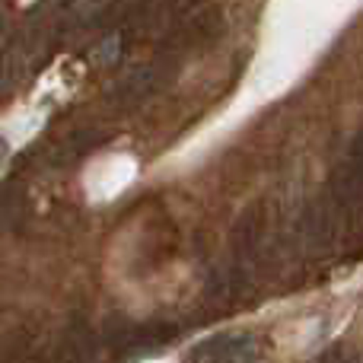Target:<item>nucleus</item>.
<instances>
[{
  "label": "nucleus",
  "mask_w": 363,
  "mask_h": 363,
  "mask_svg": "<svg viewBox=\"0 0 363 363\" xmlns=\"http://www.w3.org/2000/svg\"><path fill=\"white\" fill-rule=\"evenodd\" d=\"M194 357L201 363H255L258 341L252 335H226V338L207 341Z\"/></svg>",
  "instance_id": "nucleus-1"
},
{
  "label": "nucleus",
  "mask_w": 363,
  "mask_h": 363,
  "mask_svg": "<svg viewBox=\"0 0 363 363\" xmlns=\"http://www.w3.org/2000/svg\"><path fill=\"white\" fill-rule=\"evenodd\" d=\"M328 363H360V354L347 351V347H338L335 354H328Z\"/></svg>",
  "instance_id": "nucleus-2"
}]
</instances>
